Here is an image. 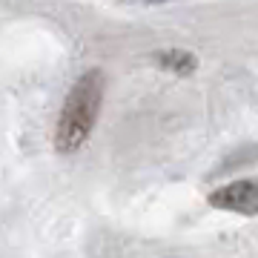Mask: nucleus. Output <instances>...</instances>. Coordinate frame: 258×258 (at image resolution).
I'll use <instances>...</instances> for the list:
<instances>
[{
    "label": "nucleus",
    "mask_w": 258,
    "mask_h": 258,
    "mask_svg": "<svg viewBox=\"0 0 258 258\" xmlns=\"http://www.w3.org/2000/svg\"><path fill=\"white\" fill-rule=\"evenodd\" d=\"M101 98H103V72H98V69L86 72L72 86V92L66 95L63 112H60L55 132V144L60 152H72L86 141V135L95 126L98 109H101Z\"/></svg>",
    "instance_id": "f257e3e1"
},
{
    "label": "nucleus",
    "mask_w": 258,
    "mask_h": 258,
    "mask_svg": "<svg viewBox=\"0 0 258 258\" xmlns=\"http://www.w3.org/2000/svg\"><path fill=\"white\" fill-rule=\"evenodd\" d=\"M210 204L215 210L255 215L258 212V178H241V181H232V184L215 189L210 195Z\"/></svg>",
    "instance_id": "f03ea898"
},
{
    "label": "nucleus",
    "mask_w": 258,
    "mask_h": 258,
    "mask_svg": "<svg viewBox=\"0 0 258 258\" xmlns=\"http://www.w3.org/2000/svg\"><path fill=\"white\" fill-rule=\"evenodd\" d=\"M155 63L175 75H192L198 69V57L189 55V52H181V49H166V52L155 55Z\"/></svg>",
    "instance_id": "7ed1b4c3"
},
{
    "label": "nucleus",
    "mask_w": 258,
    "mask_h": 258,
    "mask_svg": "<svg viewBox=\"0 0 258 258\" xmlns=\"http://www.w3.org/2000/svg\"><path fill=\"white\" fill-rule=\"evenodd\" d=\"M147 3H164V0H147Z\"/></svg>",
    "instance_id": "20e7f679"
}]
</instances>
